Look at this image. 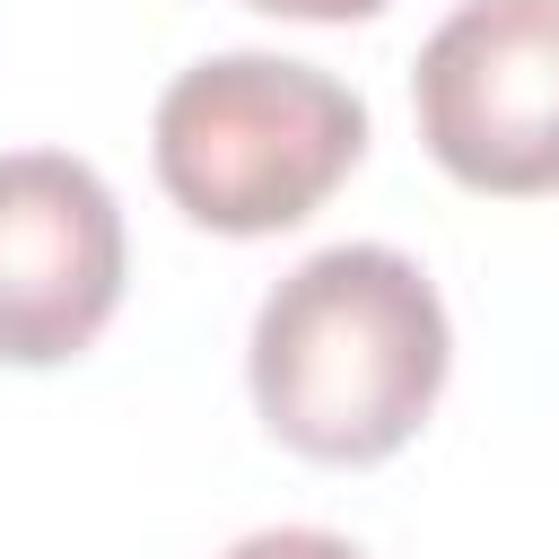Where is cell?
Listing matches in <instances>:
<instances>
[{
    "mask_svg": "<svg viewBox=\"0 0 559 559\" xmlns=\"http://www.w3.org/2000/svg\"><path fill=\"white\" fill-rule=\"evenodd\" d=\"M454 367L428 271L393 245H332L297 262L245 341L262 428L306 463H384L419 437Z\"/></svg>",
    "mask_w": 559,
    "mask_h": 559,
    "instance_id": "1",
    "label": "cell"
},
{
    "mask_svg": "<svg viewBox=\"0 0 559 559\" xmlns=\"http://www.w3.org/2000/svg\"><path fill=\"white\" fill-rule=\"evenodd\" d=\"M157 183L210 236H280L323 210V192L367 148V105L280 52L192 61L157 96Z\"/></svg>",
    "mask_w": 559,
    "mask_h": 559,
    "instance_id": "2",
    "label": "cell"
},
{
    "mask_svg": "<svg viewBox=\"0 0 559 559\" xmlns=\"http://www.w3.org/2000/svg\"><path fill=\"white\" fill-rule=\"evenodd\" d=\"M428 157L498 201L559 192V0H463L411 70Z\"/></svg>",
    "mask_w": 559,
    "mask_h": 559,
    "instance_id": "3",
    "label": "cell"
},
{
    "mask_svg": "<svg viewBox=\"0 0 559 559\" xmlns=\"http://www.w3.org/2000/svg\"><path fill=\"white\" fill-rule=\"evenodd\" d=\"M122 306V210L87 157H0V367L79 358Z\"/></svg>",
    "mask_w": 559,
    "mask_h": 559,
    "instance_id": "4",
    "label": "cell"
},
{
    "mask_svg": "<svg viewBox=\"0 0 559 559\" xmlns=\"http://www.w3.org/2000/svg\"><path fill=\"white\" fill-rule=\"evenodd\" d=\"M218 559H367V550L341 542V533H323V524H271V533H245Z\"/></svg>",
    "mask_w": 559,
    "mask_h": 559,
    "instance_id": "5",
    "label": "cell"
},
{
    "mask_svg": "<svg viewBox=\"0 0 559 559\" xmlns=\"http://www.w3.org/2000/svg\"><path fill=\"white\" fill-rule=\"evenodd\" d=\"M245 9H271V17H306V26H349V17H376L384 0H245Z\"/></svg>",
    "mask_w": 559,
    "mask_h": 559,
    "instance_id": "6",
    "label": "cell"
}]
</instances>
